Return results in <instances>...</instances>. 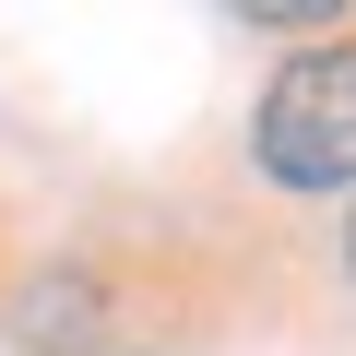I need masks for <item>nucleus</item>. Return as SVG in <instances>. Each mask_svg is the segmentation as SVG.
<instances>
[{"label":"nucleus","instance_id":"nucleus-2","mask_svg":"<svg viewBox=\"0 0 356 356\" xmlns=\"http://www.w3.org/2000/svg\"><path fill=\"white\" fill-rule=\"evenodd\" d=\"M83 321H95L83 273H60V285H36V297H24V344H48V356H83Z\"/></svg>","mask_w":356,"mask_h":356},{"label":"nucleus","instance_id":"nucleus-1","mask_svg":"<svg viewBox=\"0 0 356 356\" xmlns=\"http://www.w3.org/2000/svg\"><path fill=\"white\" fill-rule=\"evenodd\" d=\"M250 154L273 191H356V36L297 48L261 107H250Z\"/></svg>","mask_w":356,"mask_h":356},{"label":"nucleus","instance_id":"nucleus-4","mask_svg":"<svg viewBox=\"0 0 356 356\" xmlns=\"http://www.w3.org/2000/svg\"><path fill=\"white\" fill-rule=\"evenodd\" d=\"M143 356H154V344H143Z\"/></svg>","mask_w":356,"mask_h":356},{"label":"nucleus","instance_id":"nucleus-3","mask_svg":"<svg viewBox=\"0 0 356 356\" xmlns=\"http://www.w3.org/2000/svg\"><path fill=\"white\" fill-rule=\"evenodd\" d=\"M344 261H356V238H344Z\"/></svg>","mask_w":356,"mask_h":356}]
</instances>
